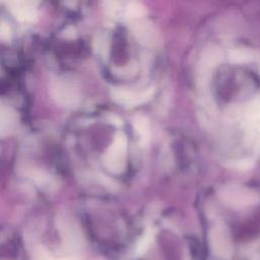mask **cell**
Returning a JSON list of instances; mask_svg holds the SVG:
<instances>
[{
	"label": "cell",
	"instance_id": "1",
	"mask_svg": "<svg viewBox=\"0 0 260 260\" xmlns=\"http://www.w3.org/2000/svg\"><path fill=\"white\" fill-rule=\"evenodd\" d=\"M127 150V137L123 132H118L113 143L104 155L105 167L112 173L120 174L125 169Z\"/></svg>",
	"mask_w": 260,
	"mask_h": 260
},
{
	"label": "cell",
	"instance_id": "2",
	"mask_svg": "<svg viewBox=\"0 0 260 260\" xmlns=\"http://www.w3.org/2000/svg\"><path fill=\"white\" fill-rule=\"evenodd\" d=\"M51 94L58 104L65 107L76 105L79 96L75 84L65 78H57L52 82Z\"/></svg>",
	"mask_w": 260,
	"mask_h": 260
},
{
	"label": "cell",
	"instance_id": "3",
	"mask_svg": "<svg viewBox=\"0 0 260 260\" xmlns=\"http://www.w3.org/2000/svg\"><path fill=\"white\" fill-rule=\"evenodd\" d=\"M153 89L148 88L143 91H132L125 88H115L112 90V99L119 105L125 107H133L141 105L151 99Z\"/></svg>",
	"mask_w": 260,
	"mask_h": 260
},
{
	"label": "cell",
	"instance_id": "4",
	"mask_svg": "<svg viewBox=\"0 0 260 260\" xmlns=\"http://www.w3.org/2000/svg\"><path fill=\"white\" fill-rule=\"evenodd\" d=\"M221 197L226 203L236 207H244L254 204L259 199L255 192L238 186L223 190Z\"/></svg>",
	"mask_w": 260,
	"mask_h": 260
},
{
	"label": "cell",
	"instance_id": "5",
	"mask_svg": "<svg viewBox=\"0 0 260 260\" xmlns=\"http://www.w3.org/2000/svg\"><path fill=\"white\" fill-rule=\"evenodd\" d=\"M210 246L213 252L221 257H229L232 252V243L228 232L216 228L210 233Z\"/></svg>",
	"mask_w": 260,
	"mask_h": 260
},
{
	"label": "cell",
	"instance_id": "6",
	"mask_svg": "<svg viewBox=\"0 0 260 260\" xmlns=\"http://www.w3.org/2000/svg\"><path fill=\"white\" fill-rule=\"evenodd\" d=\"M15 17L21 21H32L37 12L32 6V0H8Z\"/></svg>",
	"mask_w": 260,
	"mask_h": 260
},
{
	"label": "cell",
	"instance_id": "7",
	"mask_svg": "<svg viewBox=\"0 0 260 260\" xmlns=\"http://www.w3.org/2000/svg\"><path fill=\"white\" fill-rule=\"evenodd\" d=\"M16 122V115L15 113L9 109V108H2L1 109V116H0V128H1V134L5 135L6 133H9Z\"/></svg>",
	"mask_w": 260,
	"mask_h": 260
},
{
	"label": "cell",
	"instance_id": "8",
	"mask_svg": "<svg viewBox=\"0 0 260 260\" xmlns=\"http://www.w3.org/2000/svg\"><path fill=\"white\" fill-rule=\"evenodd\" d=\"M134 129L136 133L139 136V139L142 144H146L149 141V136H150V131H149V126L148 122L144 117L138 116L134 119Z\"/></svg>",
	"mask_w": 260,
	"mask_h": 260
},
{
	"label": "cell",
	"instance_id": "9",
	"mask_svg": "<svg viewBox=\"0 0 260 260\" xmlns=\"http://www.w3.org/2000/svg\"><path fill=\"white\" fill-rule=\"evenodd\" d=\"M132 30L136 38L139 40V42H142L144 44L151 42L153 30L149 24L145 22L135 23V25L132 27Z\"/></svg>",
	"mask_w": 260,
	"mask_h": 260
},
{
	"label": "cell",
	"instance_id": "10",
	"mask_svg": "<svg viewBox=\"0 0 260 260\" xmlns=\"http://www.w3.org/2000/svg\"><path fill=\"white\" fill-rule=\"evenodd\" d=\"M153 239V234L150 230L145 231V233L141 236V238L138 240L137 245H136V254L141 256L143 255L151 245Z\"/></svg>",
	"mask_w": 260,
	"mask_h": 260
},
{
	"label": "cell",
	"instance_id": "11",
	"mask_svg": "<svg viewBox=\"0 0 260 260\" xmlns=\"http://www.w3.org/2000/svg\"><path fill=\"white\" fill-rule=\"evenodd\" d=\"M126 13L129 17L132 18H137V17H141L144 13H145V8L144 6L138 2V1H132L131 3H129V5L127 6V10Z\"/></svg>",
	"mask_w": 260,
	"mask_h": 260
},
{
	"label": "cell",
	"instance_id": "12",
	"mask_svg": "<svg viewBox=\"0 0 260 260\" xmlns=\"http://www.w3.org/2000/svg\"><path fill=\"white\" fill-rule=\"evenodd\" d=\"M34 260H53L50 256V254L42 247H40L34 255Z\"/></svg>",
	"mask_w": 260,
	"mask_h": 260
},
{
	"label": "cell",
	"instance_id": "13",
	"mask_svg": "<svg viewBox=\"0 0 260 260\" xmlns=\"http://www.w3.org/2000/svg\"><path fill=\"white\" fill-rule=\"evenodd\" d=\"M10 28L8 25H6L5 23H1V27H0V38L3 40V41H9L10 40Z\"/></svg>",
	"mask_w": 260,
	"mask_h": 260
},
{
	"label": "cell",
	"instance_id": "14",
	"mask_svg": "<svg viewBox=\"0 0 260 260\" xmlns=\"http://www.w3.org/2000/svg\"><path fill=\"white\" fill-rule=\"evenodd\" d=\"M74 36H75V31L72 26H69L64 30V37L67 39H72L74 38Z\"/></svg>",
	"mask_w": 260,
	"mask_h": 260
}]
</instances>
